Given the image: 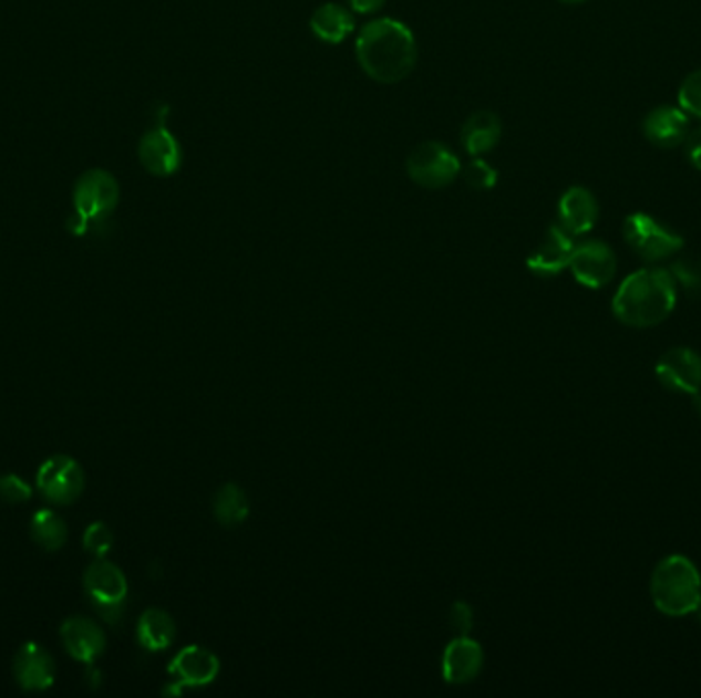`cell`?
<instances>
[{
    "instance_id": "6da1fadb",
    "label": "cell",
    "mask_w": 701,
    "mask_h": 698,
    "mask_svg": "<svg viewBox=\"0 0 701 698\" xmlns=\"http://www.w3.org/2000/svg\"><path fill=\"white\" fill-rule=\"evenodd\" d=\"M358 62L375 83L404 81L416 64L413 31L396 19H373L359 33Z\"/></svg>"
},
{
    "instance_id": "7a4b0ae2",
    "label": "cell",
    "mask_w": 701,
    "mask_h": 698,
    "mask_svg": "<svg viewBox=\"0 0 701 698\" xmlns=\"http://www.w3.org/2000/svg\"><path fill=\"white\" fill-rule=\"evenodd\" d=\"M677 283L667 269H642L626 277L614 298V314L633 329H650L673 312Z\"/></svg>"
},
{
    "instance_id": "3957f363",
    "label": "cell",
    "mask_w": 701,
    "mask_h": 698,
    "mask_svg": "<svg viewBox=\"0 0 701 698\" xmlns=\"http://www.w3.org/2000/svg\"><path fill=\"white\" fill-rule=\"evenodd\" d=\"M652 601L660 613L685 616L701 606V577L698 567L683 555H671L657 565L650 582Z\"/></svg>"
},
{
    "instance_id": "277c9868",
    "label": "cell",
    "mask_w": 701,
    "mask_h": 698,
    "mask_svg": "<svg viewBox=\"0 0 701 698\" xmlns=\"http://www.w3.org/2000/svg\"><path fill=\"white\" fill-rule=\"evenodd\" d=\"M120 204V185L115 177L93 168L79 178L74 187V213L69 219L70 232L81 236L89 230L93 221L107 218Z\"/></svg>"
},
{
    "instance_id": "5b68a950",
    "label": "cell",
    "mask_w": 701,
    "mask_h": 698,
    "mask_svg": "<svg viewBox=\"0 0 701 698\" xmlns=\"http://www.w3.org/2000/svg\"><path fill=\"white\" fill-rule=\"evenodd\" d=\"M623 238L648 262L671 259L683 248V238L648 213H632L623 221Z\"/></svg>"
},
{
    "instance_id": "8992f818",
    "label": "cell",
    "mask_w": 701,
    "mask_h": 698,
    "mask_svg": "<svg viewBox=\"0 0 701 698\" xmlns=\"http://www.w3.org/2000/svg\"><path fill=\"white\" fill-rule=\"evenodd\" d=\"M84 592L96 613L107 623H117L124 615L127 580L115 563L96 560L83 577Z\"/></svg>"
},
{
    "instance_id": "52a82bcc",
    "label": "cell",
    "mask_w": 701,
    "mask_h": 698,
    "mask_svg": "<svg viewBox=\"0 0 701 698\" xmlns=\"http://www.w3.org/2000/svg\"><path fill=\"white\" fill-rule=\"evenodd\" d=\"M409 177L425 189H443L462 173L460 158L440 142L416 146L406 160Z\"/></svg>"
},
{
    "instance_id": "ba28073f",
    "label": "cell",
    "mask_w": 701,
    "mask_h": 698,
    "mask_svg": "<svg viewBox=\"0 0 701 698\" xmlns=\"http://www.w3.org/2000/svg\"><path fill=\"white\" fill-rule=\"evenodd\" d=\"M38 488L54 504H72L84 490V471L69 455H54L38 471Z\"/></svg>"
},
{
    "instance_id": "9c48e42d",
    "label": "cell",
    "mask_w": 701,
    "mask_h": 698,
    "mask_svg": "<svg viewBox=\"0 0 701 698\" xmlns=\"http://www.w3.org/2000/svg\"><path fill=\"white\" fill-rule=\"evenodd\" d=\"M570 271L578 283L585 288H606L618 273V259L606 242L589 240L575 248Z\"/></svg>"
},
{
    "instance_id": "30bf717a",
    "label": "cell",
    "mask_w": 701,
    "mask_h": 698,
    "mask_svg": "<svg viewBox=\"0 0 701 698\" xmlns=\"http://www.w3.org/2000/svg\"><path fill=\"white\" fill-rule=\"evenodd\" d=\"M138 156L142 166L154 177H171L183 163L179 139L166 129L163 122L140 139Z\"/></svg>"
},
{
    "instance_id": "8fae6325",
    "label": "cell",
    "mask_w": 701,
    "mask_h": 698,
    "mask_svg": "<svg viewBox=\"0 0 701 698\" xmlns=\"http://www.w3.org/2000/svg\"><path fill=\"white\" fill-rule=\"evenodd\" d=\"M220 671V659L214 656L209 649L189 645L181 649L173 661L168 664V674L175 678L177 688L171 692H181V686L197 688V686L212 685Z\"/></svg>"
},
{
    "instance_id": "7c38bea8",
    "label": "cell",
    "mask_w": 701,
    "mask_h": 698,
    "mask_svg": "<svg viewBox=\"0 0 701 698\" xmlns=\"http://www.w3.org/2000/svg\"><path fill=\"white\" fill-rule=\"evenodd\" d=\"M657 377L667 389L698 394L701 389V356L691 348H673L660 356Z\"/></svg>"
},
{
    "instance_id": "4fadbf2b",
    "label": "cell",
    "mask_w": 701,
    "mask_h": 698,
    "mask_svg": "<svg viewBox=\"0 0 701 698\" xmlns=\"http://www.w3.org/2000/svg\"><path fill=\"white\" fill-rule=\"evenodd\" d=\"M575 236L566 232L563 226H551L544 236V240L537 244L532 257L527 259V267L532 273L539 277H556L563 273L566 267H570L575 254Z\"/></svg>"
},
{
    "instance_id": "5bb4252c",
    "label": "cell",
    "mask_w": 701,
    "mask_h": 698,
    "mask_svg": "<svg viewBox=\"0 0 701 698\" xmlns=\"http://www.w3.org/2000/svg\"><path fill=\"white\" fill-rule=\"evenodd\" d=\"M14 678L23 690L29 692H42L52 688L55 683V661L42 645H21L13 661Z\"/></svg>"
},
{
    "instance_id": "9a60e30c",
    "label": "cell",
    "mask_w": 701,
    "mask_h": 698,
    "mask_svg": "<svg viewBox=\"0 0 701 698\" xmlns=\"http://www.w3.org/2000/svg\"><path fill=\"white\" fill-rule=\"evenodd\" d=\"M60 635L70 656L89 666L96 661V657L103 656L107 647L105 633L89 616H70L69 621L62 623Z\"/></svg>"
},
{
    "instance_id": "2e32d148",
    "label": "cell",
    "mask_w": 701,
    "mask_h": 698,
    "mask_svg": "<svg viewBox=\"0 0 701 698\" xmlns=\"http://www.w3.org/2000/svg\"><path fill=\"white\" fill-rule=\"evenodd\" d=\"M482 661H484V654H482L481 644H476L467 635H460L445 647L443 661H441L443 678L450 685H466L481 674Z\"/></svg>"
},
{
    "instance_id": "e0dca14e",
    "label": "cell",
    "mask_w": 701,
    "mask_h": 698,
    "mask_svg": "<svg viewBox=\"0 0 701 698\" xmlns=\"http://www.w3.org/2000/svg\"><path fill=\"white\" fill-rule=\"evenodd\" d=\"M645 136L659 148H677L685 142L689 132V115L681 107L662 105L650 111L645 119Z\"/></svg>"
},
{
    "instance_id": "ac0fdd59",
    "label": "cell",
    "mask_w": 701,
    "mask_h": 698,
    "mask_svg": "<svg viewBox=\"0 0 701 698\" xmlns=\"http://www.w3.org/2000/svg\"><path fill=\"white\" fill-rule=\"evenodd\" d=\"M560 226L573 236L591 232L599 219V204L589 189L570 187L564 192L558 204Z\"/></svg>"
},
{
    "instance_id": "d6986e66",
    "label": "cell",
    "mask_w": 701,
    "mask_h": 698,
    "mask_svg": "<svg viewBox=\"0 0 701 698\" xmlns=\"http://www.w3.org/2000/svg\"><path fill=\"white\" fill-rule=\"evenodd\" d=\"M501 119L491 111H478L467 117L462 129V144L472 156H481L484 152L493 150L501 139Z\"/></svg>"
},
{
    "instance_id": "ffe728a7",
    "label": "cell",
    "mask_w": 701,
    "mask_h": 698,
    "mask_svg": "<svg viewBox=\"0 0 701 698\" xmlns=\"http://www.w3.org/2000/svg\"><path fill=\"white\" fill-rule=\"evenodd\" d=\"M355 23L351 13L334 2H327L322 7H318L310 19V29L317 35L320 42L341 43L349 38V33L353 31Z\"/></svg>"
},
{
    "instance_id": "44dd1931",
    "label": "cell",
    "mask_w": 701,
    "mask_h": 698,
    "mask_svg": "<svg viewBox=\"0 0 701 698\" xmlns=\"http://www.w3.org/2000/svg\"><path fill=\"white\" fill-rule=\"evenodd\" d=\"M175 621L163 608H148L138 621V642L148 652H163L175 642Z\"/></svg>"
},
{
    "instance_id": "7402d4cb",
    "label": "cell",
    "mask_w": 701,
    "mask_h": 698,
    "mask_svg": "<svg viewBox=\"0 0 701 698\" xmlns=\"http://www.w3.org/2000/svg\"><path fill=\"white\" fill-rule=\"evenodd\" d=\"M31 536L45 551H58L69 539V527L54 510L43 508L31 519Z\"/></svg>"
},
{
    "instance_id": "603a6c76",
    "label": "cell",
    "mask_w": 701,
    "mask_h": 698,
    "mask_svg": "<svg viewBox=\"0 0 701 698\" xmlns=\"http://www.w3.org/2000/svg\"><path fill=\"white\" fill-rule=\"evenodd\" d=\"M214 517L224 527L243 524L248 517L247 493L234 483H226L214 498Z\"/></svg>"
},
{
    "instance_id": "cb8c5ba5",
    "label": "cell",
    "mask_w": 701,
    "mask_h": 698,
    "mask_svg": "<svg viewBox=\"0 0 701 698\" xmlns=\"http://www.w3.org/2000/svg\"><path fill=\"white\" fill-rule=\"evenodd\" d=\"M679 107L701 122V69L691 72L679 88Z\"/></svg>"
},
{
    "instance_id": "d4e9b609",
    "label": "cell",
    "mask_w": 701,
    "mask_h": 698,
    "mask_svg": "<svg viewBox=\"0 0 701 698\" xmlns=\"http://www.w3.org/2000/svg\"><path fill=\"white\" fill-rule=\"evenodd\" d=\"M83 545L96 560H103L113 548V533L105 522H93L84 531Z\"/></svg>"
},
{
    "instance_id": "484cf974",
    "label": "cell",
    "mask_w": 701,
    "mask_h": 698,
    "mask_svg": "<svg viewBox=\"0 0 701 698\" xmlns=\"http://www.w3.org/2000/svg\"><path fill=\"white\" fill-rule=\"evenodd\" d=\"M496 178H498V173H496L493 166L488 165L486 160H472L470 165L466 166V170H464V180H466L467 187L470 189H476V191H488V189H493L496 185Z\"/></svg>"
},
{
    "instance_id": "4316f807",
    "label": "cell",
    "mask_w": 701,
    "mask_h": 698,
    "mask_svg": "<svg viewBox=\"0 0 701 698\" xmlns=\"http://www.w3.org/2000/svg\"><path fill=\"white\" fill-rule=\"evenodd\" d=\"M31 498V486L23 478L7 473L0 478V500L9 504H21Z\"/></svg>"
},
{
    "instance_id": "83f0119b",
    "label": "cell",
    "mask_w": 701,
    "mask_h": 698,
    "mask_svg": "<svg viewBox=\"0 0 701 698\" xmlns=\"http://www.w3.org/2000/svg\"><path fill=\"white\" fill-rule=\"evenodd\" d=\"M669 273L673 274L674 283H681L689 291H701V262L693 259L677 261Z\"/></svg>"
},
{
    "instance_id": "f1b7e54d",
    "label": "cell",
    "mask_w": 701,
    "mask_h": 698,
    "mask_svg": "<svg viewBox=\"0 0 701 698\" xmlns=\"http://www.w3.org/2000/svg\"><path fill=\"white\" fill-rule=\"evenodd\" d=\"M452 627H454L457 635H467L472 629V623H474V615H472V608L464 603H455L452 608Z\"/></svg>"
},
{
    "instance_id": "f546056e",
    "label": "cell",
    "mask_w": 701,
    "mask_h": 698,
    "mask_svg": "<svg viewBox=\"0 0 701 698\" xmlns=\"http://www.w3.org/2000/svg\"><path fill=\"white\" fill-rule=\"evenodd\" d=\"M683 146H685V156H688L691 166L701 170V125L695 127L693 132H689Z\"/></svg>"
},
{
    "instance_id": "4dcf8cb0",
    "label": "cell",
    "mask_w": 701,
    "mask_h": 698,
    "mask_svg": "<svg viewBox=\"0 0 701 698\" xmlns=\"http://www.w3.org/2000/svg\"><path fill=\"white\" fill-rule=\"evenodd\" d=\"M349 4L353 7V11L361 14L375 13L385 4V0H349Z\"/></svg>"
},
{
    "instance_id": "1f68e13d",
    "label": "cell",
    "mask_w": 701,
    "mask_h": 698,
    "mask_svg": "<svg viewBox=\"0 0 701 698\" xmlns=\"http://www.w3.org/2000/svg\"><path fill=\"white\" fill-rule=\"evenodd\" d=\"M693 396H695V399H693V404H695V410H698V414H700L701 416V392H698V394H693Z\"/></svg>"
},
{
    "instance_id": "d6a6232c",
    "label": "cell",
    "mask_w": 701,
    "mask_h": 698,
    "mask_svg": "<svg viewBox=\"0 0 701 698\" xmlns=\"http://www.w3.org/2000/svg\"><path fill=\"white\" fill-rule=\"evenodd\" d=\"M563 2H570V4H577V2H585V0H563Z\"/></svg>"
}]
</instances>
